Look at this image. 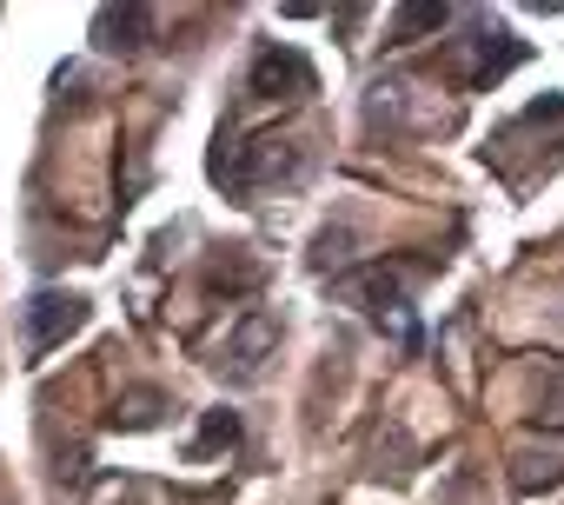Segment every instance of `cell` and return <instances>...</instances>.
Returning <instances> with one entry per match:
<instances>
[{
    "label": "cell",
    "instance_id": "cell-3",
    "mask_svg": "<svg viewBox=\"0 0 564 505\" xmlns=\"http://www.w3.org/2000/svg\"><path fill=\"white\" fill-rule=\"evenodd\" d=\"M432 120H438V107L419 100V87H405V80H372V94H366V127H372V133H419V127H432Z\"/></svg>",
    "mask_w": 564,
    "mask_h": 505
},
{
    "label": "cell",
    "instance_id": "cell-2",
    "mask_svg": "<svg viewBox=\"0 0 564 505\" xmlns=\"http://www.w3.org/2000/svg\"><path fill=\"white\" fill-rule=\"evenodd\" d=\"M300 173H306V147H293V140H259V147H239V153H232V166H219V180H232L239 193L272 186V180H300Z\"/></svg>",
    "mask_w": 564,
    "mask_h": 505
},
{
    "label": "cell",
    "instance_id": "cell-4",
    "mask_svg": "<svg viewBox=\"0 0 564 505\" xmlns=\"http://www.w3.org/2000/svg\"><path fill=\"white\" fill-rule=\"evenodd\" d=\"M272 353H279V320H272V313H246V320L226 333V359H219V366H226L239 386H252Z\"/></svg>",
    "mask_w": 564,
    "mask_h": 505
},
{
    "label": "cell",
    "instance_id": "cell-5",
    "mask_svg": "<svg viewBox=\"0 0 564 505\" xmlns=\"http://www.w3.org/2000/svg\"><path fill=\"white\" fill-rule=\"evenodd\" d=\"M80 320H87V300H74V293H34L28 300V353H54L67 333H80Z\"/></svg>",
    "mask_w": 564,
    "mask_h": 505
},
{
    "label": "cell",
    "instance_id": "cell-1",
    "mask_svg": "<svg viewBox=\"0 0 564 505\" xmlns=\"http://www.w3.org/2000/svg\"><path fill=\"white\" fill-rule=\"evenodd\" d=\"M372 326H392V340H412V273H359V280H346L339 287Z\"/></svg>",
    "mask_w": 564,
    "mask_h": 505
},
{
    "label": "cell",
    "instance_id": "cell-7",
    "mask_svg": "<svg viewBox=\"0 0 564 505\" xmlns=\"http://www.w3.org/2000/svg\"><path fill=\"white\" fill-rule=\"evenodd\" d=\"M147 21H153V14H147V8H120V14H113V8H107V14H100V47H107V34H140V28H147Z\"/></svg>",
    "mask_w": 564,
    "mask_h": 505
},
{
    "label": "cell",
    "instance_id": "cell-8",
    "mask_svg": "<svg viewBox=\"0 0 564 505\" xmlns=\"http://www.w3.org/2000/svg\"><path fill=\"white\" fill-rule=\"evenodd\" d=\"M346 246H352V226H326V233H319V253H313V260H319V267H333V260H346Z\"/></svg>",
    "mask_w": 564,
    "mask_h": 505
},
{
    "label": "cell",
    "instance_id": "cell-6",
    "mask_svg": "<svg viewBox=\"0 0 564 505\" xmlns=\"http://www.w3.org/2000/svg\"><path fill=\"white\" fill-rule=\"evenodd\" d=\"M252 94L259 100H293V94H313V67H306V54H293V47H259V61H252Z\"/></svg>",
    "mask_w": 564,
    "mask_h": 505
}]
</instances>
